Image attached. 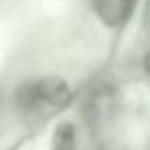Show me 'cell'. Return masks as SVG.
I'll return each mask as SVG.
<instances>
[{
  "instance_id": "cell-3",
  "label": "cell",
  "mask_w": 150,
  "mask_h": 150,
  "mask_svg": "<svg viewBox=\"0 0 150 150\" xmlns=\"http://www.w3.org/2000/svg\"><path fill=\"white\" fill-rule=\"evenodd\" d=\"M77 140H75V128L69 122H62L53 132L52 150H75Z\"/></svg>"
},
{
  "instance_id": "cell-1",
  "label": "cell",
  "mask_w": 150,
  "mask_h": 150,
  "mask_svg": "<svg viewBox=\"0 0 150 150\" xmlns=\"http://www.w3.org/2000/svg\"><path fill=\"white\" fill-rule=\"evenodd\" d=\"M35 97L40 108L43 106H63L71 99V90L65 80L59 77H46L38 81H33Z\"/></svg>"
},
{
  "instance_id": "cell-2",
  "label": "cell",
  "mask_w": 150,
  "mask_h": 150,
  "mask_svg": "<svg viewBox=\"0 0 150 150\" xmlns=\"http://www.w3.org/2000/svg\"><path fill=\"white\" fill-rule=\"evenodd\" d=\"M100 19L108 25H118L129 13L131 0H93Z\"/></svg>"
}]
</instances>
